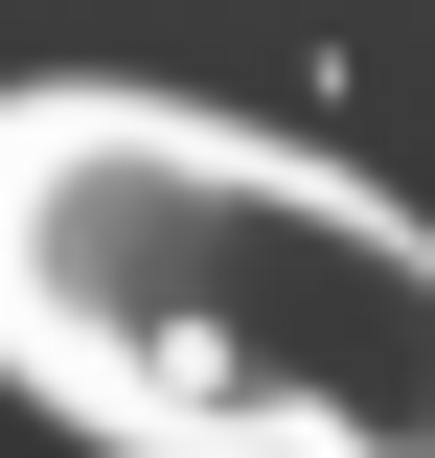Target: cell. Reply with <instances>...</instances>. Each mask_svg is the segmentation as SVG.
Instances as JSON below:
<instances>
[{
    "instance_id": "cell-1",
    "label": "cell",
    "mask_w": 435,
    "mask_h": 458,
    "mask_svg": "<svg viewBox=\"0 0 435 458\" xmlns=\"http://www.w3.org/2000/svg\"><path fill=\"white\" fill-rule=\"evenodd\" d=\"M0 344L92 458H435V207L138 69L0 114Z\"/></svg>"
}]
</instances>
